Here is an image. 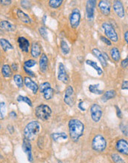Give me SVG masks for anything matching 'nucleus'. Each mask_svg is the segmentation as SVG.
<instances>
[{
    "mask_svg": "<svg viewBox=\"0 0 128 163\" xmlns=\"http://www.w3.org/2000/svg\"><path fill=\"white\" fill-rule=\"evenodd\" d=\"M69 133L71 139L76 142L83 136L84 131V125L79 119H72L68 122Z\"/></svg>",
    "mask_w": 128,
    "mask_h": 163,
    "instance_id": "f257e3e1",
    "label": "nucleus"
},
{
    "mask_svg": "<svg viewBox=\"0 0 128 163\" xmlns=\"http://www.w3.org/2000/svg\"><path fill=\"white\" fill-rule=\"evenodd\" d=\"M41 130V125L37 121H32L25 126L24 129L25 138L29 141L34 139Z\"/></svg>",
    "mask_w": 128,
    "mask_h": 163,
    "instance_id": "f03ea898",
    "label": "nucleus"
},
{
    "mask_svg": "<svg viewBox=\"0 0 128 163\" xmlns=\"http://www.w3.org/2000/svg\"><path fill=\"white\" fill-rule=\"evenodd\" d=\"M52 114L51 108L47 105H40L35 110L36 117L42 121H46L50 117Z\"/></svg>",
    "mask_w": 128,
    "mask_h": 163,
    "instance_id": "7ed1b4c3",
    "label": "nucleus"
},
{
    "mask_svg": "<svg viewBox=\"0 0 128 163\" xmlns=\"http://www.w3.org/2000/svg\"><path fill=\"white\" fill-rule=\"evenodd\" d=\"M107 147L106 139L101 135H96L94 136L92 141V148L94 151L98 152H102Z\"/></svg>",
    "mask_w": 128,
    "mask_h": 163,
    "instance_id": "20e7f679",
    "label": "nucleus"
},
{
    "mask_svg": "<svg viewBox=\"0 0 128 163\" xmlns=\"http://www.w3.org/2000/svg\"><path fill=\"white\" fill-rule=\"evenodd\" d=\"M101 27L104 29L105 35L108 36V39H110L111 41L114 42H116L118 40V34H117L116 31H115V29L113 28V27L110 24L104 22V23L102 24Z\"/></svg>",
    "mask_w": 128,
    "mask_h": 163,
    "instance_id": "39448f33",
    "label": "nucleus"
},
{
    "mask_svg": "<svg viewBox=\"0 0 128 163\" xmlns=\"http://www.w3.org/2000/svg\"><path fill=\"white\" fill-rule=\"evenodd\" d=\"M64 102L70 107L74 105L75 104V93L73 87L69 85L67 87L65 90V97H64Z\"/></svg>",
    "mask_w": 128,
    "mask_h": 163,
    "instance_id": "423d86ee",
    "label": "nucleus"
},
{
    "mask_svg": "<svg viewBox=\"0 0 128 163\" xmlns=\"http://www.w3.org/2000/svg\"><path fill=\"white\" fill-rule=\"evenodd\" d=\"M102 108L98 104H93L91 107V115L93 121L95 122H99L102 116Z\"/></svg>",
    "mask_w": 128,
    "mask_h": 163,
    "instance_id": "0eeeda50",
    "label": "nucleus"
},
{
    "mask_svg": "<svg viewBox=\"0 0 128 163\" xmlns=\"http://www.w3.org/2000/svg\"><path fill=\"white\" fill-rule=\"evenodd\" d=\"M96 6V0H88L86 4V16L89 22H92L94 19V13Z\"/></svg>",
    "mask_w": 128,
    "mask_h": 163,
    "instance_id": "6e6552de",
    "label": "nucleus"
},
{
    "mask_svg": "<svg viewBox=\"0 0 128 163\" xmlns=\"http://www.w3.org/2000/svg\"><path fill=\"white\" fill-rule=\"evenodd\" d=\"M81 14L78 8H74L72 10L70 16V23L73 28H77L80 24Z\"/></svg>",
    "mask_w": 128,
    "mask_h": 163,
    "instance_id": "1a4fd4ad",
    "label": "nucleus"
},
{
    "mask_svg": "<svg viewBox=\"0 0 128 163\" xmlns=\"http://www.w3.org/2000/svg\"><path fill=\"white\" fill-rule=\"evenodd\" d=\"M58 79L59 81L62 82L63 83L67 84L69 82L68 75L67 73L65 67L63 63L60 62L59 65V73H58Z\"/></svg>",
    "mask_w": 128,
    "mask_h": 163,
    "instance_id": "9d476101",
    "label": "nucleus"
},
{
    "mask_svg": "<svg viewBox=\"0 0 128 163\" xmlns=\"http://www.w3.org/2000/svg\"><path fill=\"white\" fill-rule=\"evenodd\" d=\"M22 149L23 151L26 153L27 156V160L28 161L32 162H33V155H32V146L28 139L25 138L23 139V142H22Z\"/></svg>",
    "mask_w": 128,
    "mask_h": 163,
    "instance_id": "9b49d317",
    "label": "nucleus"
},
{
    "mask_svg": "<svg viewBox=\"0 0 128 163\" xmlns=\"http://www.w3.org/2000/svg\"><path fill=\"white\" fill-rule=\"evenodd\" d=\"M116 149L119 153L122 154H128V143L127 140L124 139H119L116 143Z\"/></svg>",
    "mask_w": 128,
    "mask_h": 163,
    "instance_id": "f8f14e48",
    "label": "nucleus"
},
{
    "mask_svg": "<svg viewBox=\"0 0 128 163\" xmlns=\"http://www.w3.org/2000/svg\"><path fill=\"white\" fill-rule=\"evenodd\" d=\"M99 8L101 14H104V16H108L110 14L111 5L109 1H106V0L100 1L99 3Z\"/></svg>",
    "mask_w": 128,
    "mask_h": 163,
    "instance_id": "ddd939ff",
    "label": "nucleus"
},
{
    "mask_svg": "<svg viewBox=\"0 0 128 163\" xmlns=\"http://www.w3.org/2000/svg\"><path fill=\"white\" fill-rule=\"evenodd\" d=\"M23 81H24L25 85L27 88L32 90L33 94H36L37 93L39 90V86L34 81H33L30 77H25V79H23Z\"/></svg>",
    "mask_w": 128,
    "mask_h": 163,
    "instance_id": "4468645a",
    "label": "nucleus"
},
{
    "mask_svg": "<svg viewBox=\"0 0 128 163\" xmlns=\"http://www.w3.org/2000/svg\"><path fill=\"white\" fill-rule=\"evenodd\" d=\"M113 9H114V11L116 15L118 17H120V18L125 17V9H124V6L121 1H118V0L115 1L114 3H113Z\"/></svg>",
    "mask_w": 128,
    "mask_h": 163,
    "instance_id": "2eb2a0df",
    "label": "nucleus"
},
{
    "mask_svg": "<svg viewBox=\"0 0 128 163\" xmlns=\"http://www.w3.org/2000/svg\"><path fill=\"white\" fill-rule=\"evenodd\" d=\"M18 43H19V46L20 49L22 50L23 52H25L27 53L29 51V48H30V42L29 41L27 40L26 38L25 37H21L18 38Z\"/></svg>",
    "mask_w": 128,
    "mask_h": 163,
    "instance_id": "dca6fc26",
    "label": "nucleus"
},
{
    "mask_svg": "<svg viewBox=\"0 0 128 163\" xmlns=\"http://www.w3.org/2000/svg\"><path fill=\"white\" fill-rule=\"evenodd\" d=\"M48 56L44 53H42V55L40 57L39 60V69L42 73H45L48 71Z\"/></svg>",
    "mask_w": 128,
    "mask_h": 163,
    "instance_id": "f3484780",
    "label": "nucleus"
},
{
    "mask_svg": "<svg viewBox=\"0 0 128 163\" xmlns=\"http://www.w3.org/2000/svg\"><path fill=\"white\" fill-rule=\"evenodd\" d=\"M92 52L96 56V58H97L98 60H99V62H101V65H102L104 68L108 66V62H107L106 59L104 58V55H103V53H101V51H99V49H97V48H93Z\"/></svg>",
    "mask_w": 128,
    "mask_h": 163,
    "instance_id": "a211bd4d",
    "label": "nucleus"
},
{
    "mask_svg": "<svg viewBox=\"0 0 128 163\" xmlns=\"http://www.w3.org/2000/svg\"><path fill=\"white\" fill-rule=\"evenodd\" d=\"M16 14H17V17L22 21L23 23L25 24H30L31 23V19L29 17V16L27 15V14L24 13L20 9H18L16 10Z\"/></svg>",
    "mask_w": 128,
    "mask_h": 163,
    "instance_id": "6ab92c4d",
    "label": "nucleus"
},
{
    "mask_svg": "<svg viewBox=\"0 0 128 163\" xmlns=\"http://www.w3.org/2000/svg\"><path fill=\"white\" fill-rule=\"evenodd\" d=\"M41 47L38 42H33L31 46V55L33 57L37 58L41 55Z\"/></svg>",
    "mask_w": 128,
    "mask_h": 163,
    "instance_id": "aec40b11",
    "label": "nucleus"
},
{
    "mask_svg": "<svg viewBox=\"0 0 128 163\" xmlns=\"http://www.w3.org/2000/svg\"><path fill=\"white\" fill-rule=\"evenodd\" d=\"M0 27L7 31H14L16 30V26L8 21H2L0 22Z\"/></svg>",
    "mask_w": 128,
    "mask_h": 163,
    "instance_id": "412c9836",
    "label": "nucleus"
},
{
    "mask_svg": "<svg viewBox=\"0 0 128 163\" xmlns=\"http://www.w3.org/2000/svg\"><path fill=\"white\" fill-rule=\"evenodd\" d=\"M116 93L114 90H108V91L104 92V94L102 95V97H101V100L104 102H107V101L114 98V97H116Z\"/></svg>",
    "mask_w": 128,
    "mask_h": 163,
    "instance_id": "4be33fe9",
    "label": "nucleus"
},
{
    "mask_svg": "<svg viewBox=\"0 0 128 163\" xmlns=\"http://www.w3.org/2000/svg\"><path fill=\"white\" fill-rule=\"evenodd\" d=\"M0 45H1L2 49L5 51H7L8 50H12L14 48L12 45L5 39H0Z\"/></svg>",
    "mask_w": 128,
    "mask_h": 163,
    "instance_id": "5701e85b",
    "label": "nucleus"
},
{
    "mask_svg": "<svg viewBox=\"0 0 128 163\" xmlns=\"http://www.w3.org/2000/svg\"><path fill=\"white\" fill-rule=\"evenodd\" d=\"M110 55H111V57H112V59H113L114 61L118 62L120 60L121 55H120L119 50H118L117 48H116V47H114V48H113L112 49H111Z\"/></svg>",
    "mask_w": 128,
    "mask_h": 163,
    "instance_id": "b1692460",
    "label": "nucleus"
},
{
    "mask_svg": "<svg viewBox=\"0 0 128 163\" xmlns=\"http://www.w3.org/2000/svg\"><path fill=\"white\" fill-rule=\"evenodd\" d=\"M2 73L5 78H10L12 76L11 68L8 65H4L2 68Z\"/></svg>",
    "mask_w": 128,
    "mask_h": 163,
    "instance_id": "393cba45",
    "label": "nucleus"
},
{
    "mask_svg": "<svg viewBox=\"0 0 128 163\" xmlns=\"http://www.w3.org/2000/svg\"><path fill=\"white\" fill-rule=\"evenodd\" d=\"M86 64H87V65H90V66L93 67V68L94 69L96 70V71H97L98 75H99V76H101V75L103 73L102 69H101L100 67L98 66L97 63L95 62L92 61V60H87V61H86Z\"/></svg>",
    "mask_w": 128,
    "mask_h": 163,
    "instance_id": "a878e982",
    "label": "nucleus"
},
{
    "mask_svg": "<svg viewBox=\"0 0 128 163\" xmlns=\"http://www.w3.org/2000/svg\"><path fill=\"white\" fill-rule=\"evenodd\" d=\"M43 96H44V98L46 99V100H49L50 99L53 98V95H54V90L51 87H50L48 88L45 89V90L43 91Z\"/></svg>",
    "mask_w": 128,
    "mask_h": 163,
    "instance_id": "bb28decb",
    "label": "nucleus"
},
{
    "mask_svg": "<svg viewBox=\"0 0 128 163\" xmlns=\"http://www.w3.org/2000/svg\"><path fill=\"white\" fill-rule=\"evenodd\" d=\"M51 136L54 141H59V139L65 140L67 139V135L65 133H53Z\"/></svg>",
    "mask_w": 128,
    "mask_h": 163,
    "instance_id": "cd10ccee",
    "label": "nucleus"
},
{
    "mask_svg": "<svg viewBox=\"0 0 128 163\" xmlns=\"http://www.w3.org/2000/svg\"><path fill=\"white\" fill-rule=\"evenodd\" d=\"M99 84H97V85H91L89 86V90L93 94H97V95H101L103 94V90H99Z\"/></svg>",
    "mask_w": 128,
    "mask_h": 163,
    "instance_id": "c85d7f7f",
    "label": "nucleus"
},
{
    "mask_svg": "<svg viewBox=\"0 0 128 163\" xmlns=\"http://www.w3.org/2000/svg\"><path fill=\"white\" fill-rule=\"evenodd\" d=\"M14 80L15 82L16 85L18 88H21L23 87V85H24V81H23V78L22 77V76L19 74H16L14 75Z\"/></svg>",
    "mask_w": 128,
    "mask_h": 163,
    "instance_id": "c756f323",
    "label": "nucleus"
},
{
    "mask_svg": "<svg viewBox=\"0 0 128 163\" xmlns=\"http://www.w3.org/2000/svg\"><path fill=\"white\" fill-rule=\"evenodd\" d=\"M61 50H62L63 54L67 55L70 53V47L68 46L67 43L65 41H61Z\"/></svg>",
    "mask_w": 128,
    "mask_h": 163,
    "instance_id": "7c9ffc66",
    "label": "nucleus"
},
{
    "mask_svg": "<svg viewBox=\"0 0 128 163\" xmlns=\"http://www.w3.org/2000/svg\"><path fill=\"white\" fill-rule=\"evenodd\" d=\"M63 1L62 0H50L48 4H49L50 7L52 8H58L62 5Z\"/></svg>",
    "mask_w": 128,
    "mask_h": 163,
    "instance_id": "2f4dec72",
    "label": "nucleus"
},
{
    "mask_svg": "<svg viewBox=\"0 0 128 163\" xmlns=\"http://www.w3.org/2000/svg\"><path fill=\"white\" fill-rule=\"evenodd\" d=\"M16 100H17V102H25L26 104H27L28 105L31 106V107H32L33 105H32V102H31V100L28 97H23V96H19V97H17V99H16Z\"/></svg>",
    "mask_w": 128,
    "mask_h": 163,
    "instance_id": "473e14b6",
    "label": "nucleus"
},
{
    "mask_svg": "<svg viewBox=\"0 0 128 163\" xmlns=\"http://www.w3.org/2000/svg\"><path fill=\"white\" fill-rule=\"evenodd\" d=\"M111 159L115 163H126V162L117 153H113L111 155Z\"/></svg>",
    "mask_w": 128,
    "mask_h": 163,
    "instance_id": "72a5a7b5",
    "label": "nucleus"
},
{
    "mask_svg": "<svg viewBox=\"0 0 128 163\" xmlns=\"http://www.w3.org/2000/svg\"><path fill=\"white\" fill-rule=\"evenodd\" d=\"M5 112H6V105L5 102H0V120L5 118Z\"/></svg>",
    "mask_w": 128,
    "mask_h": 163,
    "instance_id": "f704fd0d",
    "label": "nucleus"
},
{
    "mask_svg": "<svg viewBox=\"0 0 128 163\" xmlns=\"http://www.w3.org/2000/svg\"><path fill=\"white\" fill-rule=\"evenodd\" d=\"M39 34L44 39H48V31H47L46 27H44V26H42L39 29Z\"/></svg>",
    "mask_w": 128,
    "mask_h": 163,
    "instance_id": "c9c22d12",
    "label": "nucleus"
},
{
    "mask_svg": "<svg viewBox=\"0 0 128 163\" xmlns=\"http://www.w3.org/2000/svg\"><path fill=\"white\" fill-rule=\"evenodd\" d=\"M36 65V61L33 60H27V61L25 62L24 63V67L25 68H32V67L35 66Z\"/></svg>",
    "mask_w": 128,
    "mask_h": 163,
    "instance_id": "e433bc0d",
    "label": "nucleus"
},
{
    "mask_svg": "<svg viewBox=\"0 0 128 163\" xmlns=\"http://www.w3.org/2000/svg\"><path fill=\"white\" fill-rule=\"evenodd\" d=\"M20 2H21V5H22V7L24 8L25 9H27V10H28V9L31 7V4L29 1H27V0H22V1H21Z\"/></svg>",
    "mask_w": 128,
    "mask_h": 163,
    "instance_id": "4c0bfd02",
    "label": "nucleus"
},
{
    "mask_svg": "<svg viewBox=\"0 0 128 163\" xmlns=\"http://www.w3.org/2000/svg\"><path fill=\"white\" fill-rule=\"evenodd\" d=\"M50 84L49 82H44V83H42L40 85L39 89L40 92H41L42 94L43 91H44L45 89L48 88H50Z\"/></svg>",
    "mask_w": 128,
    "mask_h": 163,
    "instance_id": "58836bf2",
    "label": "nucleus"
},
{
    "mask_svg": "<svg viewBox=\"0 0 128 163\" xmlns=\"http://www.w3.org/2000/svg\"><path fill=\"white\" fill-rule=\"evenodd\" d=\"M120 128H121V131L126 136H127V125H125V124H121L120 125Z\"/></svg>",
    "mask_w": 128,
    "mask_h": 163,
    "instance_id": "ea45409f",
    "label": "nucleus"
},
{
    "mask_svg": "<svg viewBox=\"0 0 128 163\" xmlns=\"http://www.w3.org/2000/svg\"><path fill=\"white\" fill-rule=\"evenodd\" d=\"M100 39H101V40L102 41V42H104L105 44L107 45H108V46H110L111 45H112V43H111V42L110 41V39H108V38H106V37H104V36H101V37H100Z\"/></svg>",
    "mask_w": 128,
    "mask_h": 163,
    "instance_id": "a19ab883",
    "label": "nucleus"
},
{
    "mask_svg": "<svg viewBox=\"0 0 128 163\" xmlns=\"http://www.w3.org/2000/svg\"><path fill=\"white\" fill-rule=\"evenodd\" d=\"M24 70H25V71L27 73V74H28V75H30L31 77H35V75H34V73L32 71H31V70L29 69V68H25L24 67Z\"/></svg>",
    "mask_w": 128,
    "mask_h": 163,
    "instance_id": "79ce46f5",
    "label": "nucleus"
},
{
    "mask_svg": "<svg viewBox=\"0 0 128 163\" xmlns=\"http://www.w3.org/2000/svg\"><path fill=\"white\" fill-rule=\"evenodd\" d=\"M128 65V58H126L125 60L121 62V67L123 68H127Z\"/></svg>",
    "mask_w": 128,
    "mask_h": 163,
    "instance_id": "37998d69",
    "label": "nucleus"
},
{
    "mask_svg": "<svg viewBox=\"0 0 128 163\" xmlns=\"http://www.w3.org/2000/svg\"><path fill=\"white\" fill-rule=\"evenodd\" d=\"M128 88V82L127 80H125L123 83L121 85V89L122 90H127Z\"/></svg>",
    "mask_w": 128,
    "mask_h": 163,
    "instance_id": "c03bdc74",
    "label": "nucleus"
},
{
    "mask_svg": "<svg viewBox=\"0 0 128 163\" xmlns=\"http://www.w3.org/2000/svg\"><path fill=\"white\" fill-rule=\"evenodd\" d=\"M11 2H12V1H10V0H1V1H0V3L4 5H10Z\"/></svg>",
    "mask_w": 128,
    "mask_h": 163,
    "instance_id": "a18cd8bd",
    "label": "nucleus"
},
{
    "mask_svg": "<svg viewBox=\"0 0 128 163\" xmlns=\"http://www.w3.org/2000/svg\"><path fill=\"white\" fill-rule=\"evenodd\" d=\"M116 113H117V116H118V118H121L122 117V114H121V111L120 110L118 106H116Z\"/></svg>",
    "mask_w": 128,
    "mask_h": 163,
    "instance_id": "49530a36",
    "label": "nucleus"
},
{
    "mask_svg": "<svg viewBox=\"0 0 128 163\" xmlns=\"http://www.w3.org/2000/svg\"><path fill=\"white\" fill-rule=\"evenodd\" d=\"M11 67H12V69L14 70V71H16L18 70V65L16 64V63H13L12 65H11Z\"/></svg>",
    "mask_w": 128,
    "mask_h": 163,
    "instance_id": "de8ad7c7",
    "label": "nucleus"
},
{
    "mask_svg": "<svg viewBox=\"0 0 128 163\" xmlns=\"http://www.w3.org/2000/svg\"><path fill=\"white\" fill-rule=\"evenodd\" d=\"M9 115H10V116L11 118H16V114L15 112H14V111H11V112L10 113V114H9Z\"/></svg>",
    "mask_w": 128,
    "mask_h": 163,
    "instance_id": "09e8293b",
    "label": "nucleus"
},
{
    "mask_svg": "<svg viewBox=\"0 0 128 163\" xmlns=\"http://www.w3.org/2000/svg\"><path fill=\"white\" fill-rule=\"evenodd\" d=\"M7 129H8L10 134H13V133H14V127H13L12 125H8Z\"/></svg>",
    "mask_w": 128,
    "mask_h": 163,
    "instance_id": "8fccbe9b",
    "label": "nucleus"
},
{
    "mask_svg": "<svg viewBox=\"0 0 128 163\" xmlns=\"http://www.w3.org/2000/svg\"><path fill=\"white\" fill-rule=\"evenodd\" d=\"M125 41H126V43L127 44L128 43V32L127 31L125 32Z\"/></svg>",
    "mask_w": 128,
    "mask_h": 163,
    "instance_id": "3c124183",
    "label": "nucleus"
},
{
    "mask_svg": "<svg viewBox=\"0 0 128 163\" xmlns=\"http://www.w3.org/2000/svg\"><path fill=\"white\" fill-rule=\"evenodd\" d=\"M82 104H83V102H81L80 103H79V108L81 109V110H82V111H84V110H85V109L83 108L82 107Z\"/></svg>",
    "mask_w": 128,
    "mask_h": 163,
    "instance_id": "603ef678",
    "label": "nucleus"
},
{
    "mask_svg": "<svg viewBox=\"0 0 128 163\" xmlns=\"http://www.w3.org/2000/svg\"><path fill=\"white\" fill-rule=\"evenodd\" d=\"M46 18H47V16L46 15H44V16H43L42 20H43V22H44V23H45V20H46Z\"/></svg>",
    "mask_w": 128,
    "mask_h": 163,
    "instance_id": "864d4df0",
    "label": "nucleus"
},
{
    "mask_svg": "<svg viewBox=\"0 0 128 163\" xmlns=\"http://www.w3.org/2000/svg\"><path fill=\"white\" fill-rule=\"evenodd\" d=\"M59 163H62V162L61 161H59Z\"/></svg>",
    "mask_w": 128,
    "mask_h": 163,
    "instance_id": "5fc2aeb1",
    "label": "nucleus"
},
{
    "mask_svg": "<svg viewBox=\"0 0 128 163\" xmlns=\"http://www.w3.org/2000/svg\"><path fill=\"white\" fill-rule=\"evenodd\" d=\"M0 129H1V125H0Z\"/></svg>",
    "mask_w": 128,
    "mask_h": 163,
    "instance_id": "6e6d98bb",
    "label": "nucleus"
}]
</instances>
